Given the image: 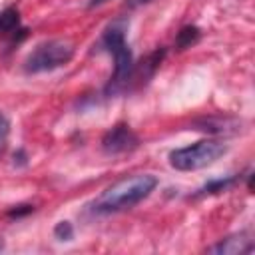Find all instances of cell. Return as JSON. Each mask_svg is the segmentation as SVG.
Here are the masks:
<instances>
[{"label": "cell", "instance_id": "obj_1", "mask_svg": "<svg viewBox=\"0 0 255 255\" xmlns=\"http://www.w3.org/2000/svg\"><path fill=\"white\" fill-rule=\"evenodd\" d=\"M155 185H157V177L151 173H137L124 177L114 185H110L108 189H104L96 197L92 209L96 213H116L129 209L139 201H143L155 189Z\"/></svg>", "mask_w": 255, "mask_h": 255}, {"label": "cell", "instance_id": "obj_2", "mask_svg": "<svg viewBox=\"0 0 255 255\" xmlns=\"http://www.w3.org/2000/svg\"><path fill=\"white\" fill-rule=\"evenodd\" d=\"M225 151H227L225 143H221L217 139H201L193 145L173 149L169 153V163H171V167H175L179 171H195V169L211 165Z\"/></svg>", "mask_w": 255, "mask_h": 255}, {"label": "cell", "instance_id": "obj_3", "mask_svg": "<svg viewBox=\"0 0 255 255\" xmlns=\"http://www.w3.org/2000/svg\"><path fill=\"white\" fill-rule=\"evenodd\" d=\"M74 56V46L66 40H46L40 42L24 60V70L28 74H40L56 70L68 64Z\"/></svg>", "mask_w": 255, "mask_h": 255}, {"label": "cell", "instance_id": "obj_4", "mask_svg": "<svg viewBox=\"0 0 255 255\" xmlns=\"http://www.w3.org/2000/svg\"><path fill=\"white\" fill-rule=\"evenodd\" d=\"M137 145H139V137L131 131L128 124H116L102 137V149L108 155H120L135 149Z\"/></svg>", "mask_w": 255, "mask_h": 255}, {"label": "cell", "instance_id": "obj_5", "mask_svg": "<svg viewBox=\"0 0 255 255\" xmlns=\"http://www.w3.org/2000/svg\"><path fill=\"white\" fill-rule=\"evenodd\" d=\"M253 251V239L249 233H235L225 239H221L217 245L209 247V253L217 255H237V253H251Z\"/></svg>", "mask_w": 255, "mask_h": 255}, {"label": "cell", "instance_id": "obj_6", "mask_svg": "<svg viewBox=\"0 0 255 255\" xmlns=\"http://www.w3.org/2000/svg\"><path fill=\"white\" fill-rule=\"evenodd\" d=\"M193 126L195 129H203L209 133H229V131H237L239 122L233 118H201Z\"/></svg>", "mask_w": 255, "mask_h": 255}, {"label": "cell", "instance_id": "obj_7", "mask_svg": "<svg viewBox=\"0 0 255 255\" xmlns=\"http://www.w3.org/2000/svg\"><path fill=\"white\" fill-rule=\"evenodd\" d=\"M14 32H20V12L6 8L0 12V36H14Z\"/></svg>", "mask_w": 255, "mask_h": 255}, {"label": "cell", "instance_id": "obj_8", "mask_svg": "<svg viewBox=\"0 0 255 255\" xmlns=\"http://www.w3.org/2000/svg\"><path fill=\"white\" fill-rule=\"evenodd\" d=\"M237 181V177L235 175H231V177H223V179H211L209 183H205L195 195H209V193H219V191H225L227 187H231L233 183Z\"/></svg>", "mask_w": 255, "mask_h": 255}, {"label": "cell", "instance_id": "obj_9", "mask_svg": "<svg viewBox=\"0 0 255 255\" xmlns=\"http://www.w3.org/2000/svg\"><path fill=\"white\" fill-rule=\"evenodd\" d=\"M197 40H199V30H197L195 26H185V28L179 30V34H177V38H175V46H177L179 50H185V48H189L191 44H195Z\"/></svg>", "mask_w": 255, "mask_h": 255}, {"label": "cell", "instance_id": "obj_10", "mask_svg": "<svg viewBox=\"0 0 255 255\" xmlns=\"http://www.w3.org/2000/svg\"><path fill=\"white\" fill-rule=\"evenodd\" d=\"M54 235H56V239H60V241H70V239L74 237V227H72V223H70V221H58L56 227H54Z\"/></svg>", "mask_w": 255, "mask_h": 255}, {"label": "cell", "instance_id": "obj_11", "mask_svg": "<svg viewBox=\"0 0 255 255\" xmlns=\"http://www.w3.org/2000/svg\"><path fill=\"white\" fill-rule=\"evenodd\" d=\"M8 133H10V122H8V118L0 112V149L4 147V143H6V139H8Z\"/></svg>", "mask_w": 255, "mask_h": 255}, {"label": "cell", "instance_id": "obj_12", "mask_svg": "<svg viewBox=\"0 0 255 255\" xmlns=\"http://www.w3.org/2000/svg\"><path fill=\"white\" fill-rule=\"evenodd\" d=\"M34 207L32 205H26V209H12V211H8V215L10 217H20V215H24V213H30Z\"/></svg>", "mask_w": 255, "mask_h": 255}, {"label": "cell", "instance_id": "obj_13", "mask_svg": "<svg viewBox=\"0 0 255 255\" xmlns=\"http://www.w3.org/2000/svg\"><path fill=\"white\" fill-rule=\"evenodd\" d=\"M16 159H18V163H22V165H24V163H26V153H24L22 149H18V151L14 153V161H16Z\"/></svg>", "mask_w": 255, "mask_h": 255}, {"label": "cell", "instance_id": "obj_14", "mask_svg": "<svg viewBox=\"0 0 255 255\" xmlns=\"http://www.w3.org/2000/svg\"><path fill=\"white\" fill-rule=\"evenodd\" d=\"M149 0H128V6L135 8V6H141V4H147Z\"/></svg>", "mask_w": 255, "mask_h": 255}, {"label": "cell", "instance_id": "obj_15", "mask_svg": "<svg viewBox=\"0 0 255 255\" xmlns=\"http://www.w3.org/2000/svg\"><path fill=\"white\" fill-rule=\"evenodd\" d=\"M106 2H108V0H90L88 6H90V8H96V6H102V4H106Z\"/></svg>", "mask_w": 255, "mask_h": 255}, {"label": "cell", "instance_id": "obj_16", "mask_svg": "<svg viewBox=\"0 0 255 255\" xmlns=\"http://www.w3.org/2000/svg\"><path fill=\"white\" fill-rule=\"evenodd\" d=\"M2 247H4V243H2V241H0V249H2Z\"/></svg>", "mask_w": 255, "mask_h": 255}]
</instances>
